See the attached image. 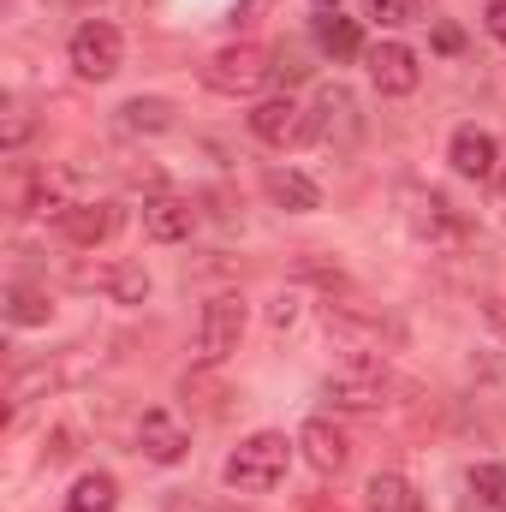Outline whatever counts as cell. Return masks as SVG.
<instances>
[{"mask_svg": "<svg viewBox=\"0 0 506 512\" xmlns=\"http://www.w3.org/2000/svg\"><path fill=\"white\" fill-rule=\"evenodd\" d=\"M405 393H411V382L393 376L381 358H352V364H340V370L322 382V399H328L334 411H346V417H381V411H393Z\"/></svg>", "mask_w": 506, "mask_h": 512, "instance_id": "1", "label": "cell"}, {"mask_svg": "<svg viewBox=\"0 0 506 512\" xmlns=\"http://www.w3.org/2000/svg\"><path fill=\"white\" fill-rule=\"evenodd\" d=\"M292 453H298V441H286L280 429H256V435H245V441L227 453L221 483H227L233 495H268V489H280V483H286Z\"/></svg>", "mask_w": 506, "mask_h": 512, "instance_id": "2", "label": "cell"}, {"mask_svg": "<svg viewBox=\"0 0 506 512\" xmlns=\"http://www.w3.org/2000/svg\"><path fill=\"white\" fill-rule=\"evenodd\" d=\"M304 137L328 155H352L358 137H364V114H358V96L346 84H316L310 108H304Z\"/></svg>", "mask_w": 506, "mask_h": 512, "instance_id": "3", "label": "cell"}, {"mask_svg": "<svg viewBox=\"0 0 506 512\" xmlns=\"http://www.w3.org/2000/svg\"><path fill=\"white\" fill-rule=\"evenodd\" d=\"M268 72H274V54L262 42H227V48H215L203 60V90H215V96H251V90L268 84Z\"/></svg>", "mask_w": 506, "mask_h": 512, "instance_id": "4", "label": "cell"}, {"mask_svg": "<svg viewBox=\"0 0 506 512\" xmlns=\"http://www.w3.org/2000/svg\"><path fill=\"white\" fill-rule=\"evenodd\" d=\"M66 66L84 78V84H108L120 66H126V36L108 24V18H84L66 42Z\"/></svg>", "mask_w": 506, "mask_h": 512, "instance_id": "5", "label": "cell"}, {"mask_svg": "<svg viewBox=\"0 0 506 512\" xmlns=\"http://www.w3.org/2000/svg\"><path fill=\"white\" fill-rule=\"evenodd\" d=\"M245 322H251L245 298L239 292H215L203 304V316H197V358L203 364H227L239 352V340H245Z\"/></svg>", "mask_w": 506, "mask_h": 512, "instance_id": "6", "label": "cell"}, {"mask_svg": "<svg viewBox=\"0 0 506 512\" xmlns=\"http://www.w3.org/2000/svg\"><path fill=\"white\" fill-rule=\"evenodd\" d=\"M399 203H405V227H411L423 245H459V239H465V227H459V215H453V203H447L441 191L405 185Z\"/></svg>", "mask_w": 506, "mask_h": 512, "instance_id": "7", "label": "cell"}, {"mask_svg": "<svg viewBox=\"0 0 506 512\" xmlns=\"http://www.w3.org/2000/svg\"><path fill=\"white\" fill-rule=\"evenodd\" d=\"M298 459L316 471V477H340L352 465V435L334 423V417H304L298 429Z\"/></svg>", "mask_w": 506, "mask_h": 512, "instance_id": "8", "label": "cell"}, {"mask_svg": "<svg viewBox=\"0 0 506 512\" xmlns=\"http://www.w3.org/2000/svg\"><path fill=\"white\" fill-rule=\"evenodd\" d=\"M137 453H143L149 465H179V459L191 453V429H185L167 405H155V411L137 417Z\"/></svg>", "mask_w": 506, "mask_h": 512, "instance_id": "9", "label": "cell"}, {"mask_svg": "<svg viewBox=\"0 0 506 512\" xmlns=\"http://www.w3.org/2000/svg\"><path fill=\"white\" fill-rule=\"evenodd\" d=\"M197 233V209H191V197H179V191H155L149 203H143V239H155V245H179V239H191Z\"/></svg>", "mask_w": 506, "mask_h": 512, "instance_id": "10", "label": "cell"}, {"mask_svg": "<svg viewBox=\"0 0 506 512\" xmlns=\"http://www.w3.org/2000/svg\"><path fill=\"white\" fill-rule=\"evenodd\" d=\"M364 60H370V84H376L381 96H411L423 84V66H417V54L405 42H376Z\"/></svg>", "mask_w": 506, "mask_h": 512, "instance_id": "11", "label": "cell"}, {"mask_svg": "<svg viewBox=\"0 0 506 512\" xmlns=\"http://www.w3.org/2000/svg\"><path fill=\"white\" fill-rule=\"evenodd\" d=\"M447 161H453V173L459 179H495V161H501V143H495V131L483 126H459L447 137Z\"/></svg>", "mask_w": 506, "mask_h": 512, "instance_id": "12", "label": "cell"}, {"mask_svg": "<svg viewBox=\"0 0 506 512\" xmlns=\"http://www.w3.org/2000/svg\"><path fill=\"white\" fill-rule=\"evenodd\" d=\"M328 334H340L358 352H376L381 340L393 334V322L381 310H370V304H328Z\"/></svg>", "mask_w": 506, "mask_h": 512, "instance_id": "13", "label": "cell"}, {"mask_svg": "<svg viewBox=\"0 0 506 512\" xmlns=\"http://www.w3.org/2000/svg\"><path fill=\"white\" fill-rule=\"evenodd\" d=\"M251 137L256 143H268V149L298 143V137H304V108H298L292 96H268V102H256L251 108Z\"/></svg>", "mask_w": 506, "mask_h": 512, "instance_id": "14", "label": "cell"}, {"mask_svg": "<svg viewBox=\"0 0 506 512\" xmlns=\"http://www.w3.org/2000/svg\"><path fill=\"white\" fill-rule=\"evenodd\" d=\"M262 191H268V203L286 209V215H310V209H322V185H316L310 173H298V167H274V173L262 179Z\"/></svg>", "mask_w": 506, "mask_h": 512, "instance_id": "15", "label": "cell"}, {"mask_svg": "<svg viewBox=\"0 0 506 512\" xmlns=\"http://www.w3.org/2000/svg\"><path fill=\"white\" fill-rule=\"evenodd\" d=\"M72 245H102V239H114V227H120V209L114 203H72L60 221H54Z\"/></svg>", "mask_w": 506, "mask_h": 512, "instance_id": "16", "label": "cell"}, {"mask_svg": "<svg viewBox=\"0 0 506 512\" xmlns=\"http://www.w3.org/2000/svg\"><path fill=\"white\" fill-rule=\"evenodd\" d=\"M316 48H322L334 66H346V60L370 54V48H364V30H358V18H346V12H322V18H316Z\"/></svg>", "mask_w": 506, "mask_h": 512, "instance_id": "17", "label": "cell"}, {"mask_svg": "<svg viewBox=\"0 0 506 512\" xmlns=\"http://www.w3.org/2000/svg\"><path fill=\"white\" fill-rule=\"evenodd\" d=\"M173 102L167 96H131L126 108L114 114V126L126 131V137H161V131H173Z\"/></svg>", "mask_w": 506, "mask_h": 512, "instance_id": "18", "label": "cell"}, {"mask_svg": "<svg viewBox=\"0 0 506 512\" xmlns=\"http://www.w3.org/2000/svg\"><path fill=\"white\" fill-rule=\"evenodd\" d=\"M364 512H423V495H417L411 477H399V471H376V477L364 483Z\"/></svg>", "mask_w": 506, "mask_h": 512, "instance_id": "19", "label": "cell"}, {"mask_svg": "<svg viewBox=\"0 0 506 512\" xmlns=\"http://www.w3.org/2000/svg\"><path fill=\"white\" fill-rule=\"evenodd\" d=\"M66 512H120V483L108 471H84L66 495Z\"/></svg>", "mask_w": 506, "mask_h": 512, "instance_id": "20", "label": "cell"}, {"mask_svg": "<svg viewBox=\"0 0 506 512\" xmlns=\"http://www.w3.org/2000/svg\"><path fill=\"white\" fill-rule=\"evenodd\" d=\"M48 316H54V304H48L42 286H24V280L6 286V322H12V328H42Z\"/></svg>", "mask_w": 506, "mask_h": 512, "instance_id": "21", "label": "cell"}, {"mask_svg": "<svg viewBox=\"0 0 506 512\" xmlns=\"http://www.w3.org/2000/svg\"><path fill=\"white\" fill-rule=\"evenodd\" d=\"M465 483H471V495H477L489 512H506V459H483V465H471Z\"/></svg>", "mask_w": 506, "mask_h": 512, "instance_id": "22", "label": "cell"}, {"mask_svg": "<svg viewBox=\"0 0 506 512\" xmlns=\"http://www.w3.org/2000/svg\"><path fill=\"white\" fill-rule=\"evenodd\" d=\"M108 298L114 304H143L149 298V268L143 262H114L108 268Z\"/></svg>", "mask_w": 506, "mask_h": 512, "instance_id": "23", "label": "cell"}, {"mask_svg": "<svg viewBox=\"0 0 506 512\" xmlns=\"http://www.w3.org/2000/svg\"><path fill=\"white\" fill-rule=\"evenodd\" d=\"M54 382H60V370H54V364H30V370H18V376L6 382V405L18 411V405H30L36 393H48Z\"/></svg>", "mask_w": 506, "mask_h": 512, "instance_id": "24", "label": "cell"}, {"mask_svg": "<svg viewBox=\"0 0 506 512\" xmlns=\"http://www.w3.org/2000/svg\"><path fill=\"white\" fill-rule=\"evenodd\" d=\"M423 6H429V0H364V12H370L376 24H387V30H393V24H417Z\"/></svg>", "mask_w": 506, "mask_h": 512, "instance_id": "25", "label": "cell"}, {"mask_svg": "<svg viewBox=\"0 0 506 512\" xmlns=\"http://www.w3.org/2000/svg\"><path fill=\"white\" fill-rule=\"evenodd\" d=\"M30 131H36V120H30V108H24V102H12V108H6V131H0V143H6L12 155H18V149L30 143Z\"/></svg>", "mask_w": 506, "mask_h": 512, "instance_id": "26", "label": "cell"}, {"mask_svg": "<svg viewBox=\"0 0 506 512\" xmlns=\"http://www.w3.org/2000/svg\"><path fill=\"white\" fill-rule=\"evenodd\" d=\"M304 72H310V66H304L298 54H286V48H280V54H274V72H268V84L292 90V84H304Z\"/></svg>", "mask_w": 506, "mask_h": 512, "instance_id": "27", "label": "cell"}, {"mask_svg": "<svg viewBox=\"0 0 506 512\" xmlns=\"http://www.w3.org/2000/svg\"><path fill=\"white\" fill-rule=\"evenodd\" d=\"M268 328H274V334H286V328H298V298H292V292H280V298L268 304Z\"/></svg>", "mask_w": 506, "mask_h": 512, "instance_id": "28", "label": "cell"}, {"mask_svg": "<svg viewBox=\"0 0 506 512\" xmlns=\"http://www.w3.org/2000/svg\"><path fill=\"white\" fill-rule=\"evenodd\" d=\"M483 24H489V36H495V42H506V0H489Z\"/></svg>", "mask_w": 506, "mask_h": 512, "instance_id": "29", "label": "cell"}, {"mask_svg": "<svg viewBox=\"0 0 506 512\" xmlns=\"http://www.w3.org/2000/svg\"><path fill=\"white\" fill-rule=\"evenodd\" d=\"M268 6H274V0H239V6H233V24H256Z\"/></svg>", "mask_w": 506, "mask_h": 512, "instance_id": "30", "label": "cell"}, {"mask_svg": "<svg viewBox=\"0 0 506 512\" xmlns=\"http://www.w3.org/2000/svg\"><path fill=\"white\" fill-rule=\"evenodd\" d=\"M459 42H465V36H459L453 24H435V48H441V54H459Z\"/></svg>", "mask_w": 506, "mask_h": 512, "instance_id": "31", "label": "cell"}, {"mask_svg": "<svg viewBox=\"0 0 506 512\" xmlns=\"http://www.w3.org/2000/svg\"><path fill=\"white\" fill-rule=\"evenodd\" d=\"M316 6H322V12H340V0H316Z\"/></svg>", "mask_w": 506, "mask_h": 512, "instance_id": "32", "label": "cell"}, {"mask_svg": "<svg viewBox=\"0 0 506 512\" xmlns=\"http://www.w3.org/2000/svg\"><path fill=\"white\" fill-rule=\"evenodd\" d=\"M221 512H239V507H221Z\"/></svg>", "mask_w": 506, "mask_h": 512, "instance_id": "33", "label": "cell"}]
</instances>
